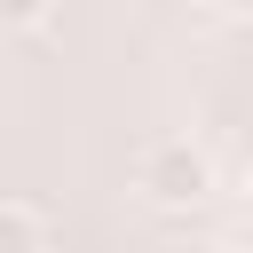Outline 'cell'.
Returning a JSON list of instances; mask_svg holds the SVG:
<instances>
[{"mask_svg": "<svg viewBox=\"0 0 253 253\" xmlns=\"http://www.w3.org/2000/svg\"><path fill=\"white\" fill-rule=\"evenodd\" d=\"M221 8H229V16H253V0H221Z\"/></svg>", "mask_w": 253, "mask_h": 253, "instance_id": "4", "label": "cell"}, {"mask_svg": "<svg viewBox=\"0 0 253 253\" xmlns=\"http://www.w3.org/2000/svg\"><path fill=\"white\" fill-rule=\"evenodd\" d=\"M55 16V0H0V24H16V32H40Z\"/></svg>", "mask_w": 253, "mask_h": 253, "instance_id": "3", "label": "cell"}, {"mask_svg": "<svg viewBox=\"0 0 253 253\" xmlns=\"http://www.w3.org/2000/svg\"><path fill=\"white\" fill-rule=\"evenodd\" d=\"M40 245H47V213L24 206V198H8L0 206V253H40Z\"/></svg>", "mask_w": 253, "mask_h": 253, "instance_id": "2", "label": "cell"}, {"mask_svg": "<svg viewBox=\"0 0 253 253\" xmlns=\"http://www.w3.org/2000/svg\"><path fill=\"white\" fill-rule=\"evenodd\" d=\"M134 190H142L150 206H166V213L206 206V198H213V158H206V142H190V134H158V142L134 158Z\"/></svg>", "mask_w": 253, "mask_h": 253, "instance_id": "1", "label": "cell"}]
</instances>
